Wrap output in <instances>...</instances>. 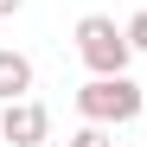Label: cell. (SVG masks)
I'll list each match as a JSON object with an SVG mask.
<instances>
[{"label":"cell","instance_id":"1","mask_svg":"<svg viewBox=\"0 0 147 147\" xmlns=\"http://www.w3.org/2000/svg\"><path fill=\"white\" fill-rule=\"evenodd\" d=\"M77 58L90 77H121L134 58V45H128V26H115L109 13H83L77 19Z\"/></svg>","mask_w":147,"mask_h":147},{"label":"cell","instance_id":"2","mask_svg":"<svg viewBox=\"0 0 147 147\" xmlns=\"http://www.w3.org/2000/svg\"><path fill=\"white\" fill-rule=\"evenodd\" d=\"M141 102H147V90L128 77V70H121V77H90V83L77 90V115H83V121H102V128L134 121Z\"/></svg>","mask_w":147,"mask_h":147},{"label":"cell","instance_id":"3","mask_svg":"<svg viewBox=\"0 0 147 147\" xmlns=\"http://www.w3.org/2000/svg\"><path fill=\"white\" fill-rule=\"evenodd\" d=\"M45 134H51V109H45V102H32V96L0 102V141H13V147H45Z\"/></svg>","mask_w":147,"mask_h":147},{"label":"cell","instance_id":"4","mask_svg":"<svg viewBox=\"0 0 147 147\" xmlns=\"http://www.w3.org/2000/svg\"><path fill=\"white\" fill-rule=\"evenodd\" d=\"M32 58L13 51V45H0V102H13V96H32Z\"/></svg>","mask_w":147,"mask_h":147},{"label":"cell","instance_id":"5","mask_svg":"<svg viewBox=\"0 0 147 147\" xmlns=\"http://www.w3.org/2000/svg\"><path fill=\"white\" fill-rule=\"evenodd\" d=\"M64 147H115V141H109V128H102V121H83V128L70 134Z\"/></svg>","mask_w":147,"mask_h":147},{"label":"cell","instance_id":"6","mask_svg":"<svg viewBox=\"0 0 147 147\" xmlns=\"http://www.w3.org/2000/svg\"><path fill=\"white\" fill-rule=\"evenodd\" d=\"M121 26H128V45H134V51H147V7H141V13H128Z\"/></svg>","mask_w":147,"mask_h":147},{"label":"cell","instance_id":"7","mask_svg":"<svg viewBox=\"0 0 147 147\" xmlns=\"http://www.w3.org/2000/svg\"><path fill=\"white\" fill-rule=\"evenodd\" d=\"M19 7H26V0H0V19H13V13H19Z\"/></svg>","mask_w":147,"mask_h":147}]
</instances>
